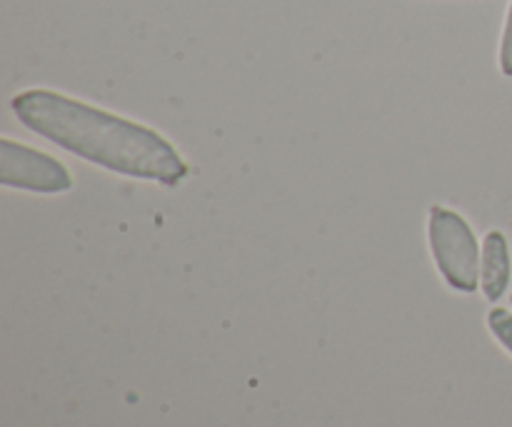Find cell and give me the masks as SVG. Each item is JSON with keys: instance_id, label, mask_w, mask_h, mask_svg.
<instances>
[{"instance_id": "obj_1", "label": "cell", "mask_w": 512, "mask_h": 427, "mask_svg": "<svg viewBox=\"0 0 512 427\" xmlns=\"http://www.w3.org/2000/svg\"><path fill=\"white\" fill-rule=\"evenodd\" d=\"M10 105L15 118L35 135L125 178L173 188L190 173L168 138L123 115L45 88L25 90Z\"/></svg>"}, {"instance_id": "obj_2", "label": "cell", "mask_w": 512, "mask_h": 427, "mask_svg": "<svg viewBox=\"0 0 512 427\" xmlns=\"http://www.w3.org/2000/svg\"><path fill=\"white\" fill-rule=\"evenodd\" d=\"M430 253L445 283L458 293L480 288V245L468 220L455 210L433 205L428 215Z\"/></svg>"}, {"instance_id": "obj_3", "label": "cell", "mask_w": 512, "mask_h": 427, "mask_svg": "<svg viewBox=\"0 0 512 427\" xmlns=\"http://www.w3.org/2000/svg\"><path fill=\"white\" fill-rule=\"evenodd\" d=\"M0 183L43 195L68 193L73 188V178L60 160L10 138H0Z\"/></svg>"}, {"instance_id": "obj_4", "label": "cell", "mask_w": 512, "mask_h": 427, "mask_svg": "<svg viewBox=\"0 0 512 427\" xmlns=\"http://www.w3.org/2000/svg\"><path fill=\"white\" fill-rule=\"evenodd\" d=\"M510 245L500 230H490L480 250V290L490 303H498L510 283Z\"/></svg>"}, {"instance_id": "obj_5", "label": "cell", "mask_w": 512, "mask_h": 427, "mask_svg": "<svg viewBox=\"0 0 512 427\" xmlns=\"http://www.w3.org/2000/svg\"><path fill=\"white\" fill-rule=\"evenodd\" d=\"M488 325H490V333L498 338V343L512 353V313L510 310H505V308L490 310Z\"/></svg>"}, {"instance_id": "obj_6", "label": "cell", "mask_w": 512, "mask_h": 427, "mask_svg": "<svg viewBox=\"0 0 512 427\" xmlns=\"http://www.w3.org/2000/svg\"><path fill=\"white\" fill-rule=\"evenodd\" d=\"M500 70L512 78V3L508 10V20H505L503 43H500Z\"/></svg>"}]
</instances>
